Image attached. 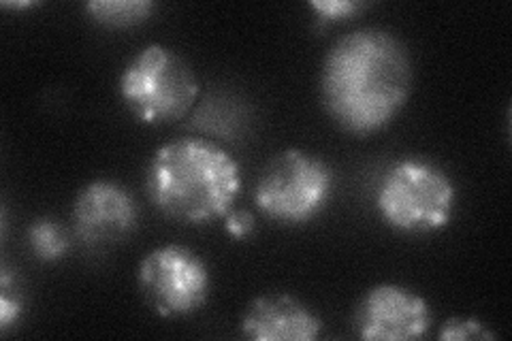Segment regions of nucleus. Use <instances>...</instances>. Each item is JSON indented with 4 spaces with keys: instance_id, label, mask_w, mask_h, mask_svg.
I'll return each instance as SVG.
<instances>
[{
    "instance_id": "9d476101",
    "label": "nucleus",
    "mask_w": 512,
    "mask_h": 341,
    "mask_svg": "<svg viewBox=\"0 0 512 341\" xmlns=\"http://www.w3.org/2000/svg\"><path fill=\"white\" fill-rule=\"evenodd\" d=\"M152 9L150 0H94L86 5L92 20L107 28H128L146 22Z\"/></svg>"
},
{
    "instance_id": "dca6fc26",
    "label": "nucleus",
    "mask_w": 512,
    "mask_h": 341,
    "mask_svg": "<svg viewBox=\"0 0 512 341\" xmlns=\"http://www.w3.org/2000/svg\"><path fill=\"white\" fill-rule=\"evenodd\" d=\"M5 7H13V9H24V7H35V3H5Z\"/></svg>"
},
{
    "instance_id": "0eeeda50",
    "label": "nucleus",
    "mask_w": 512,
    "mask_h": 341,
    "mask_svg": "<svg viewBox=\"0 0 512 341\" xmlns=\"http://www.w3.org/2000/svg\"><path fill=\"white\" fill-rule=\"evenodd\" d=\"M355 327L363 339H416L431 327V310L416 292L397 284H380L365 292Z\"/></svg>"
},
{
    "instance_id": "7ed1b4c3",
    "label": "nucleus",
    "mask_w": 512,
    "mask_h": 341,
    "mask_svg": "<svg viewBox=\"0 0 512 341\" xmlns=\"http://www.w3.org/2000/svg\"><path fill=\"white\" fill-rule=\"evenodd\" d=\"M120 96L133 116L150 126L182 120L199 96L190 64L165 45H148L126 64Z\"/></svg>"
},
{
    "instance_id": "f257e3e1",
    "label": "nucleus",
    "mask_w": 512,
    "mask_h": 341,
    "mask_svg": "<svg viewBox=\"0 0 512 341\" xmlns=\"http://www.w3.org/2000/svg\"><path fill=\"white\" fill-rule=\"evenodd\" d=\"M412 69L406 47L380 28L355 30L331 47L320 92L329 116L355 135L387 126L408 101Z\"/></svg>"
},
{
    "instance_id": "f8f14e48",
    "label": "nucleus",
    "mask_w": 512,
    "mask_h": 341,
    "mask_svg": "<svg viewBox=\"0 0 512 341\" xmlns=\"http://www.w3.org/2000/svg\"><path fill=\"white\" fill-rule=\"evenodd\" d=\"M24 312V301L18 290V284L13 282L11 273L5 269L0 275V329L7 331L20 320Z\"/></svg>"
},
{
    "instance_id": "1a4fd4ad",
    "label": "nucleus",
    "mask_w": 512,
    "mask_h": 341,
    "mask_svg": "<svg viewBox=\"0 0 512 341\" xmlns=\"http://www.w3.org/2000/svg\"><path fill=\"white\" fill-rule=\"evenodd\" d=\"M242 331L256 341H312L323 331V322L291 295H267L250 303Z\"/></svg>"
},
{
    "instance_id": "4468645a",
    "label": "nucleus",
    "mask_w": 512,
    "mask_h": 341,
    "mask_svg": "<svg viewBox=\"0 0 512 341\" xmlns=\"http://www.w3.org/2000/svg\"><path fill=\"white\" fill-rule=\"evenodd\" d=\"M495 335L485 329L483 322L474 318H451L448 320L442 331L440 339H493Z\"/></svg>"
},
{
    "instance_id": "ddd939ff",
    "label": "nucleus",
    "mask_w": 512,
    "mask_h": 341,
    "mask_svg": "<svg viewBox=\"0 0 512 341\" xmlns=\"http://www.w3.org/2000/svg\"><path fill=\"white\" fill-rule=\"evenodd\" d=\"M310 7L316 11V18L320 22L331 24L352 18L363 9V3H355V0H314Z\"/></svg>"
},
{
    "instance_id": "6e6552de",
    "label": "nucleus",
    "mask_w": 512,
    "mask_h": 341,
    "mask_svg": "<svg viewBox=\"0 0 512 341\" xmlns=\"http://www.w3.org/2000/svg\"><path fill=\"white\" fill-rule=\"evenodd\" d=\"M75 233L88 246L118 241L135 229L137 205L124 186L99 180L88 184L75 201Z\"/></svg>"
},
{
    "instance_id": "20e7f679",
    "label": "nucleus",
    "mask_w": 512,
    "mask_h": 341,
    "mask_svg": "<svg viewBox=\"0 0 512 341\" xmlns=\"http://www.w3.org/2000/svg\"><path fill=\"white\" fill-rule=\"evenodd\" d=\"M455 186L434 162L421 158L399 160L384 173L378 188L382 220L402 233H436L451 222Z\"/></svg>"
},
{
    "instance_id": "39448f33",
    "label": "nucleus",
    "mask_w": 512,
    "mask_h": 341,
    "mask_svg": "<svg viewBox=\"0 0 512 341\" xmlns=\"http://www.w3.org/2000/svg\"><path fill=\"white\" fill-rule=\"evenodd\" d=\"M333 173L323 160L286 150L265 167L256 186V205L271 220L301 224L316 218L331 199Z\"/></svg>"
},
{
    "instance_id": "9b49d317",
    "label": "nucleus",
    "mask_w": 512,
    "mask_h": 341,
    "mask_svg": "<svg viewBox=\"0 0 512 341\" xmlns=\"http://www.w3.org/2000/svg\"><path fill=\"white\" fill-rule=\"evenodd\" d=\"M28 243L32 254L43 263L60 261L71 246L67 231H64L56 220L50 218L37 220L28 226Z\"/></svg>"
},
{
    "instance_id": "423d86ee",
    "label": "nucleus",
    "mask_w": 512,
    "mask_h": 341,
    "mask_svg": "<svg viewBox=\"0 0 512 341\" xmlns=\"http://www.w3.org/2000/svg\"><path fill=\"white\" fill-rule=\"evenodd\" d=\"M143 297L165 318H182L201 310L210 295V269L184 246H163L146 254L139 265Z\"/></svg>"
},
{
    "instance_id": "f03ea898",
    "label": "nucleus",
    "mask_w": 512,
    "mask_h": 341,
    "mask_svg": "<svg viewBox=\"0 0 512 341\" xmlns=\"http://www.w3.org/2000/svg\"><path fill=\"white\" fill-rule=\"evenodd\" d=\"M154 205L173 220L203 224L224 218L242 192L237 160L205 139H178L158 148L146 177Z\"/></svg>"
},
{
    "instance_id": "2eb2a0df",
    "label": "nucleus",
    "mask_w": 512,
    "mask_h": 341,
    "mask_svg": "<svg viewBox=\"0 0 512 341\" xmlns=\"http://www.w3.org/2000/svg\"><path fill=\"white\" fill-rule=\"evenodd\" d=\"M224 229L229 235L244 239L254 231V216L248 209H231L227 216H224Z\"/></svg>"
}]
</instances>
